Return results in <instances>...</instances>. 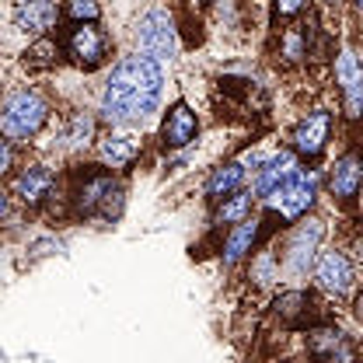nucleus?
I'll use <instances>...</instances> for the list:
<instances>
[{"mask_svg": "<svg viewBox=\"0 0 363 363\" xmlns=\"http://www.w3.org/2000/svg\"><path fill=\"white\" fill-rule=\"evenodd\" d=\"M164 94V70L150 56H126L112 67L105 91H101V119L116 130L143 126L161 108Z\"/></svg>", "mask_w": 363, "mask_h": 363, "instance_id": "obj_1", "label": "nucleus"}, {"mask_svg": "<svg viewBox=\"0 0 363 363\" xmlns=\"http://www.w3.org/2000/svg\"><path fill=\"white\" fill-rule=\"evenodd\" d=\"M49 119V101H45L39 91L32 88H18L4 98V108H0V126L7 140H32Z\"/></svg>", "mask_w": 363, "mask_h": 363, "instance_id": "obj_2", "label": "nucleus"}, {"mask_svg": "<svg viewBox=\"0 0 363 363\" xmlns=\"http://www.w3.org/2000/svg\"><path fill=\"white\" fill-rule=\"evenodd\" d=\"M136 49L143 56L157 60V63L175 60V52H179V28H175V18L164 7H150L136 21Z\"/></svg>", "mask_w": 363, "mask_h": 363, "instance_id": "obj_3", "label": "nucleus"}, {"mask_svg": "<svg viewBox=\"0 0 363 363\" xmlns=\"http://www.w3.org/2000/svg\"><path fill=\"white\" fill-rule=\"evenodd\" d=\"M63 49H67V56H70L74 67H81V70H98V67L108 63V56H112V39H108L94 21H77V25L67 32Z\"/></svg>", "mask_w": 363, "mask_h": 363, "instance_id": "obj_4", "label": "nucleus"}, {"mask_svg": "<svg viewBox=\"0 0 363 363\" xmlns=\"http://www.w3.org/2000/svg\"><path fill=\"white\" fill-rule=\"evenodd\" d=\"M321 238H325V224H321L318 217H308L304 224L290 234L286 252H283V276H286L290 283H297V279L308 276L311 262H315L318 245H321Z\"/></svg>", "mask_w": 363, "mask_h": 363, "instance_id": "obj_5", "label": "nucleus"}, {"mask_svg": "<svg viewBox=\"0 0 363 363\" xmlns=\"http://www.w3.org/2000/svg\"><path fill=\"white\" fill-rule=\"evenodd\" d=\"M315 199H318V175L301 168L294 179L272 196L269 203H272V210H276L283 220H297V217H304V213L315 206Z\"/></svg>", "mask_w": 363, "mask_h": 363, "instance_id": "obj_6", "label": "nucleus"}, {"mask_svg": "<svg viewBox=\"0 0 363 363\" xmlns=\"http://www.w3.org/2000/svg\"><path fill=\"white\" fill-rule=\"evenodd\" d=\"M328 140H332V112L328 108H315V112H308L297 123V130H294V150L301 157H321L325 147H328Z\"/></svg>", "mask_w": 363, "mask_h": 363, "instance_id": "obj_7", "label": "nucleus"}, {"mask_svg": "<svg viewBox=\"0 0 363 363\" xmlns=\"http://www.w3.org/2000/svg\"><path fill=\"white\" fill-rule=\"evenodd\" d=\"M353 262L342 255V252H321L315 262V283L318 290H325V294H332V297H346L350 290H353Z\"/></svg>", "mask_w": 363, "mask_h": 363, "instance_id": "obj_8", "label": "nucleus"}, {"mask_svg": "<svg viewBox=\"0 0 363 363\" xmlns=\"http://www.w3.org/2000/svg\"><path fill=\"white\" fill-rule=\"evenodd\" d=\"M335 81L342 91V105H346V116L350 119H360L363 116V63L357 60L353 49H342L339 60H335Z\"/></svg>", "mask_w": 363, "mask_h": 363, "instance_id": "obj_9", "label": "nucleus"}, {"mask_svg": "<svg viewBox=\"0 0 363 363\" xmlns=\"http://www.w3.org/2000/svg\"><path fill=\"white\" fill-rule=\"evenodd\" d=\"M301 168H297V154L294 150H279V154H272L262 161V168L255 172V185H252V192L259 196V199H272L286 182L294 179Z\"/></svg>", "mask_w": 363, "mask_h": 363, "instance_id": "obj_10", "label": "nucleus"}, {"mask_svg": "<svg viewBox=\"0 0 363 363\" xmlns=\"http://www.w3.org/2000/svg\"><path fill=\"white\" fill-rule=\"evenodd\" d=\"M116 185H119V182L112 179V175H105V172H88L84 182L74 189V213H77L81 220L101 217V206L108 203V196H112Z\"/></svg>", "mask_w": 363, "mask_h": 363, "instance_id": "obj_11", "label": "nucleus"}, {"mask_svg": "<svg viewBox=\"0 0 363 363\" xmlns=\"http://www.w3.org/2000/svg\"><path fill=\"white\" fill-rule=\"evenodd\" d=\"M196 136H199L196 112H192L185 101H175V105L164 112V123H161V147H164V150H185Z\"/></svg>", "mask_w": 363, "mask_h": 363, "instance_id": "obj_12", "label": "nucleus"}, {"mask_svg": "<svg viewBox=\"0 0 363 363\" xmlns=\"http://www.w3.org/2000/svg\"><path fill=\"white\" fill-rule=\"evenodd\" d=\"M311 353L321 363H357V346L342 328H315L311 332Z\"/></svg>", "mask_w": 363, "mask_h": 363, "instance_id": "obj_13", "label": "nucleus"}, {"mask_svg": "<svg viewBox=\"0 0 363 363\" xmlns=\"http://www.w3.org/2000/svg\"><path fill=\"white\" fill-rule=\"evenodd\" d=\"M328 189H332V196H335L339 203L353 199L363 189V157L357 150H350V154H342V157L335 161V168H332V175H328Z\"/></svg>", "mask_w": 363, "mask_h": 363, "instance_id": "obj_14", "label": "nucleus"}, {"mask_svg": "<svg viewBox=\"0 0 363 363\" xmlns=\"http://www.w3.org/2000/svg\"><path fill=\"white\" fill-rule=\"evenodd\" d=\"M52 185H56V175H52L45 164H28L18 179L11 182V192H14L25 206H39L45 196L52 192Z\"/></svg>", "mask_w": 363, "mask_h": 363, "instance_id": "obj_15", "label": "nucleus"}, {"mask_svg": "<svg viewBox=\"0 0 363 363\" xmlns=\"http://www.w3.org/2000/svg\"><path fill=\"white\" fill-rule=\"evenodd\" d=\"M60 21V4L56 0H25L14 14V25L28 35H45Z\"/></svg>", "mask_w": 363, "mask_h": 363, "instance_id": "obj_16", "label": "nucleus"}, {"mask_svg": "<svg viewBox=\"0 0 363 363\" xmlns=\"http://www.w3.org/2000/svg\"><path fill=\"white\" fill-rule=\"evenodd\" d=\"M248 179V164L245 161H227L220 168H213V175L206 179L203 192L210 203H220V199H230L234 192H241V185Z\"/></svg>", "mask_w": 363, "mask_h": 363, "instance_id": "obj_17", "label": "nucleus"}, {"mask_svg": "<svg viewBox=\"0 0 363 363\" xmlns=\"http://www.w3.org/2000/svg\"><path fill=\"white\" fill-rule=\"evenodd\" d=\"M255 241H259V220L248 217V220L234 224L230 234H227V241H224V252H220L224 266H238L241 259H248L252 248H255Z\"/></svg>", "mask_w": 363, "mask_h": 363, "instance_id": "obj_18", "label": "nucleus"}, {"mask_svg": "<svg viewBox=\"0 0 363 363\" xmlns=\"http://www.w3.org/2000/svg\"><path fill=\"white\" fill-rule=\"evenodd\" d=\"M136 150H140V143H136L133 133H108L98 143V157L105 164H112V168H130Z\"/></svg>", "mask_w": 363, "mask_h": 363, "instance_id": "obj_19", "label": "nucleus"}, {"mask_svg": "<svg viewBox=\"0 0 363 363\" xmlns=\"http://www.w3.org/2000/svg\"><path fill=\"white\" fill-rule=\"evenodd\" d=\"M255 192H234L230 199H224L220 206H217V213H213V224H241V220H248L252 217V206H255Z\"/></svg>", "mask_w": 363, "mask_h": 363, "instance_id": "obj_20", "label": "nucleus"}, {"mask_svg": "<svg viewBox=\"0 0 363 363\" xmlns=\"http://www.w3.org/2000/svg\"><path fill=\"white\" fill-rule=\"evenodd\" d=\"M91 136H94V116L74 112L70 123H67V133H63L67 147H84V143H91Z\"/></svg>", "mask_w": 363, "mask_h": 363, "instance_id": "obj_21", "label": "nucleus"}, {"mask_svg": "<svg viewBox=\"0 0 363 363\" xmlns=\"http://www.w3.org/2000/svg\"><path fill=\"white\" fill-rule=\"evenodd\" d=\"M67 14L74 21H98L101 7H98V0H67Z\"/></svg>", "mask_w": 363, "mask_h": 363, "instance_id": "obj_22", "label": "nucleus"}, {"mask_svg": "<svg viewBox=\"0 0 363 363\" xmlns=\"http://www.w3.org/2000/svg\"><path fill=\"white\" fill-rule=\"evenodd\" d=\"M301 7H304V0H276V18H294V14H301Z\"/></svg>", "mask_w": 363, "mask_h": 363, "instance_id": "obj_23", "label": "nucleus"}, {"mask_svg": "<svg viewBox=\"0 0 363 363\" xmlns=\"http://www.w3.org/2000/svg\"><path fill=\"white\" fill-rule=\"evenodd\" d=\"M11 164H14V140L4 136V143H0V172H11Z\"/></svg>", "mask_w": 363, "mask_h": 363, "instance_id": "obj_24", "label": "nucleus"}, {"mask_svg": "<svg viewBox=\"0 0 363 363\" xmlns=\"http://www.w3.org/2000/svg\"><path fill=\"white\" fill-rule=\"evenodd\" d=\"M353 315L363 321V294H357V301H353Z\"/></svg>", "mask_w": 363, "mask_h": 363, "instance_id": "obj_25", "label": "nucleus"}, {"mask_svg": "<svg viewBox=\"0 0 363 363\" xmlns=\"http://www.w3.org/2000/svg\"><path fill=\"white\" fill-rule=\"evenodd\" d=\"M357 7H360V11H363V0H357Z\"/></svg>", "mask_w": 363, "mask_h": 363, "instance_id": "obj_26", "label": "nucleus"}, {"mask_svg": "<svg viewBox=\"0 0 363 363\" xmlns=\"http://www.w3.org/2000/svg\"><path fill=\"white\" fill-rule=\"evenodd\" d=\"M328 4H339V0H328Z\"/></svg>", "mask_w": 363, "mask_h": 363, "instance_id": "obj_27", "label": "nucleus"}, {"mask_svg": "<svg viewBox=\"0 0 363 363\" xmlns=\"http://www.w3.org/2000/svg\"><path fill=\"white\" fill-rule=\"evenodd\" d=\"M199 4H210V0H199Z\"/></svg>", "mask_w": 363, "mask_h": 363, "instance_id": "obj_28", "label": "nucleus"}, {"mask_svg": "<svg viewBox=\"0 0 363 363\" xmlns=\"http://www.w3.org/2000/svg\"><path fill=\"white\" fill-rule=\"evenodd\" d=\"M360 199H363V196H360Z\"/></svg>", "mask_w": 363, "mask_h": 363, "instance_id": "obj_29", "label": "nucleus"}]
</instances>
